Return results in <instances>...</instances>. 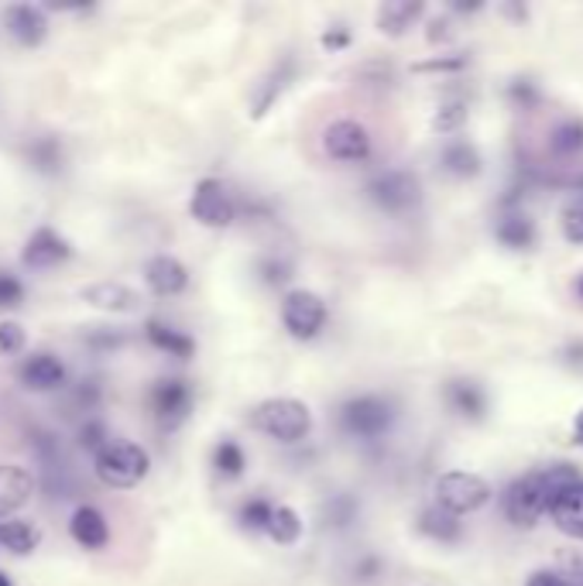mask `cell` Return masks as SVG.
<instances>
[{"label":"cell","mask_w":583,"mask_h":586,"mask_svg":"<svg viewBox=\"0 0 583 586\" xmlns=\"http://www.w3.org/2000/svg\"><path fill=\"white\" fill-rule=\"evenodd\" d=\"M573 481H580V471L573 463L539 466V471L509 484V491L501 497V512L515 528H535L539 518L550 512V501Z\"/></svg>","instance_id":"6da1fadb"},{"label":"cell","mask_w":583,"mask_h":586,"mask_svg":"<svg viewBox=\"0 0 583 586\" xmlns=\"http://www.w3.org/2000/svg\"><path fill=\"white\" fill-rule=\"evenodd\" d=\"M251 428L275 443L295 446L313 433V412L299 398H264L251 412Z\"/></svg>","instance_id":"7a4b0ae2"},{"label":"cell","mask_w":583,"mask_h":586,"mask_svg":"<svg viewBox=\"0 0 583 586\" xmlns=\"http://www.w3.org/2000/svg\"><path fill=\"white\" fill-rule=\"evenodd\" d=\"M151 471V456L144 446L131 443V440H110L97 456H93V474L100 484L113 487V491H128L138 487Z\"/></svg>","instance_id":"3957f363"},{"label":"cell","mask_w":583,"mask_h":586,"mask_svg":"<svg viewBox=\"0 0 583 586\" xmlns=\"http://www.w3.org/2000/svg\"><path fill=\"white\" fill-rule=\"evenodd\" d=\"M340 428L350 440L374 443L381 436L392 433L395 425V405L384 395H354L340 405Z\"/></svg>","instance_id":"277c9868"},{"label":"cell","mask_w":583,"mask_h":586,"mask_svg":"<svg viewBox=\"0 0 583 586\" xmlns=\"http://www.w3.org/2000/svg\"><path fill=\"white\" fill-rule=\"evenodd\" d=\"M189 216L210 226V230H227L233 220H238V200H233V192L227 189V182L207 175L192 185L189 195Z\"/></svg>","instance_id":"5b68a950"},{"label":"cell","mask_w":583,"mask_h":586,"mask_svg":"<svg viewBox=\"0 0 583 586\" xmlns=\"http://www.w3.org/2000/svg\"><path fill=\"white\" fill-rule=\"evenodd\" d=\"M364 192H368V200L378 210H384V213H409V210H415L422 203V185L405 169H384V172H378L364 185Z\"/></svg>","instance_id":"8992f818"},{"label":"cell","mask_w":583,"mask_h":586,"mask_svg":"<svg viewBox=\"0 0 583 586\" xmlns=\"http://www.w3.org/2000/svg\"><path fill=\"white\" fill-rule=\"evenodd\" d=\"M326 320H330L326 302L316 292H305V289L285 292V299H282V326L289 330L292 340H302V343L316 340L326 330Z\"/></svg>","instance_id":"52a82bcc"},{"label":"cell","mask_w":583,"mask_h":586,"mask_svg":"<svg viewBox=\"0 0 583 586\" xmlns=\"http://www.w3.org/2000/svg\"><path fill=\"white\" fill-rule=\"evenodd\" d=\"M491 501V487L484 477L466 474V471H450L436 481V504L450 515H474Z\"/></svg>","instance_id":"ba28073f"},{"label":"cell","mask_w":583,"mask_h":586,"mask_svg":"<svg viewBox=\"0 0 583 586\" xmlns=\"http://www.w3.org/2000/svg\"><path fill=\"white\" fill-rule=\"evenodd\" d=\"M148 408L162 428H179L192 412V387L182 377H159L148 391Z\"/></svg>","instance_id":"9c48e42d"},{"label":"cell","mask_w":583,"mask_h":586,"mask_svg":"<svg viewBox=\"0 0 583 586\" xmlns=\"http://www.w3.org/2000/svg\"><path fill=\"white\" fill-rule=\"evenodd\" d=\"M323 151L326 159L340 162V165H361L371 159V131L361 121H333L323 131Z\"/></svg>","instance_id":"30bf717a"},{"label":"cell","mask_w":583,"mask_h":586,"mask_svg":"<svg viewBox=\"0 0 583 586\" xmlns=\"http://www.w3.org/2000/svg\"><path fill=\"white\" fill-rule=\"evenodd\" d=\"M34 456H38V466H42V481H46V491L49 497H69L72 494V471H69V459L59 446V440L52 433H34Z\"/></svg>","instance_id":"8fae6325"},{"label":"cell","mask_w":583,"mask_h":586,"mask_svg":"<svg viewBox=\"0 0 583 586\" xmlns=\"http://www.w3.org/2000/svg\"><path fill=\"white\" fill-rule=\"evenodd\" d=\"M72 257V247L69 241L62 238L59 230L52 226H38L31 238L24 241V251H21V264L31 267V271H46V267H59Z\"/></svg>","instance_id":"7c38bea8"},{"label":"cell","mask_w":583,"mask_h":586,"mask_svg":"<svg viewBox=\"0 0 583 586\" xmlns=\"http://www.w3.org/2000/svg\"><path fill=\"white\" fill-rule=\"evenodd\" d=\"M295 72H299V62L292 59V55H285L282 62H275L271 65L261 80L251 87V117L254 121H261V117L279 103V97L292 87V80H295Z\"/></svg>","instance_id":"4fadbf2b"},{"label":"cell","mask_w":583,"mask_h":586,"mask_svg":"<svg viewBox=\"0 0 583 586\" xmlns=\"http://www.w3.org/2000/svg\"><path fill=\"white\" fill-rule=\"evenodd\" d=\"M18 381L28 391H38V395H52V391L66 387V367L56 354H46V350H38V354H28L18 367Z\"/></svg>","instance_id":"5bb4252c"},{"label":"cell","mask_w":583,"mask_h":586,"mask_svg":"<svg viewBox=\"0 0 583 586\" xmlns=\"http://www.w3.org/2000/svg\"><path fill=\"white\" fill-rule=\"evenodd\" d=\"M144 285L151 289V295L159 299H175L189 289V271L179 257L172 254H154L144 264Z\"/></svg>","instance_id":"9a60e30c"},{"label":"cell","mask_w":583,"mask_h":586,"mask_svg":"<svg viewBox=\"0 0 583 586\" xmlns=\"http://www.w3.org/2000/svg\"><path fill=\"white\" fill-rule=\"evenodd\" d=\"M4 28L21 49H38L49 38V18L34 4H11L4 11Z\"/></svg>","instance_id":"2e32d148"},{"label":"cell","mask_w":583,"mask_h":586,"mask_svg":"<svg viewBox=\"0 0 583 586\" xmlns=\"http://www.w3.org/2000/svg\"><path fill=\"white\" fill-rule=\"evenodd\" d=\"M443 402L453 415L466 418V422H481L487 415V395L484 387L471 377H453L443 384Z\"/></svg>","instance_id":"e0dca14e"},{"label":"cell","mask_w":583,"mask_h":586,"mask_svg":"<svg viewBox=\"0 0 583 586\" xmlns=\"http://www.w3.org/2000/svg\"><path fill=\"white\" fill-rule=\"evenodd\" d=\"M34 474L21 463H0V518H11L14 512L31 501Z\"/></svg>","instance_id":"ac0fdd59"},{"label":"cell","mask_w":583,"mask_h":586,"mask_svg":"<svg viewBox=\"0 0 583 586\" xmlns=\"http://www.w3.org/2000/svg\"><path fill=\"white\" fill-rule=\"evenodd\" d=\"M550 515L556 522L560 532H566L570 538L583 542V477L566 484L553 501H550Z\"/></svg>","instance_id":"d6986e66"},{"label":"cell","mask_w":583,"mask_h":586,"mask_svg":"<svg viewBox=\"0 0 583 586\" xmlns=\"http://www.w3.org/2000/svg\"><path fill=\"white\" fill-rule=\"evenodd\" d=\"M69 535L76 545H83V549H103V545L110 542V525H107L100 507L80 504L69 518Z\"/></svg>","instance_id":"ffe728a7"},{"label":"cell","mask_w":583,"mask_h":586,"mask_svg":"<svg viewBox=\"0 0 583 586\" xmlns=\"http://www.w3.org/2000/svg\"><path fill=\"white\" fill-rule=\"evenodd\" d=\"M24 162L38 175H59L66 169V144L56 134H38L24 144Z\"/></svg>","instance_id":"44dd1931"},{"label":"cell","mask_w":583,"mask_h":586,"mask_svg":"<svg viewBox=\"0 0 583 586\" xmlns=\"http://www.w3.org/2000/svg\"><path fill=\"white\" fill-rule=\"evenodd\" d=\"M144 340L159 350V354H169L175 361H189V357H197V340H192L189 333L162 323V320H148L144 323Z\"/></svg>","instance_id":"7402d4cb"},{"label":"cell","mask_w":583,"mask_h":586,"mask_svg":"<svg viewBox=\"0 0 583 586\" xmlns=\"http://www.w3.org/2000/svg\"><path fill=\"white\" fill-rule=\"evenodd\" d=\"M494 238L509 251H529L535 244V223L522 210H504L494 223Z\"/></svg>","instance_id":"603a6c76"},{"label":"cell","mask_w":583,"mask_h":586,"mask_svg":"<svg viewBox=\"0 0 583 586\" xmlns=\"http://www.w3.org/2000/svg\"><path fill=\"white\" fill-rule=\"evenodd\" d=\"M440 165L450 179H474L481 175L484 169V159H481V151L471 144V141H450L443 151H440Z\"/></svg>","instance_id":"cb8c5ba5"},{"label":"cell","mask_w":583,"mask_h":586,"mask_svg":"<svg viewBox=\"0 0 583 586\" xmlns=\"http://www.w3.org/2000/svg\"><path fill=\"white\" fill-rule=\"evenodd\" d=\"M361 515V501L350 494V491H340V494H330L323 504H320V528L323 532H343L358 522Z\"/></svg>","instance_id":"d4e9b609"},{"label":"cell","mask_w":583,"mask_h":586,"mask_svg":"<svg viewBox=\"0 0 583 586\" xmlns=\"http://www.w3.org/2000/svg\"><path fill=\"white\" fill-rule=\"evenodd\" d=\"M415 528H419L425 538L440 542V545H453V542H460V538H463V525H460V518H456V515H450V512H443L440 504L422 507V515H419Z\"/></svg>","instance_id":"484cf974"},{"label":"cell","mask_w":583,"mask_h":586,"mask_svg":"<svg viewBox=\"0 0 583 586\" xmlns=\"http://www.w3.org/2000/svg\"><path fill=\"white\" fill-rule=\"evenodd\" d=\"M90 305L103 309V312H134L138 309V292H131L128 285H113V282H97V285H87L80 292Z\"/></svg>","instance_id":"4316f807"},{"label":"cell","mask_w":583,"mask_h":586,"mask_svg":"<svg viewBox=\"0 0 583 586\" xmlns=\"http://www.w3.org/2000/svg\"><path fill=\"white\" fill-rule=\"evenodd\" d=\"M425 14V8L419 4V0H388V4H381L378 11V28L384 34H405L419 18Z\"/></svg>","instance_id":"83f0119b"},{"label":"cell","mask_w":583,"mask_h":586,"mask_svg":"<svg viewBox=\"0 0 583 586\" xmlns=\"http://www.w3.org/2000/svg\"><path fill=\"white\" fill-rule=\"evenodd\" d=\"M42 545V532L28 522H0V549L11 556H31Z\"/></svg>","instance_id":"f1b7e54d"},{"label":"cell","mask_w":583,"mask_h":586,"mask_svg":"<svg viewBox=\"0 0 583 586\" xmlns=\"http://www.w3.org/2000/svg\"><path fill=\"white\" fill-rule=\"evenodd\" d=\"M264 535H268L271 542H279V545H295V542L302 538V518H299L295 507L275 504V512H271V518H268Z\"/></svg>","instance_id":"f546056e"},{"label":"cell","mask_w":583,"mask_h":586,"mask_svg":"<svg viewBox=\"0 0 583 586\" xmlns=\"http://www.w3.org/2000/svg\"><path fill=\"white\" fill-rule=\"evenodd\" d=\"M213 471L227 481H238L248 471V453L238 440H220L213 449Z\"/></svg>","instance_id":"4dcf8cb0"},{"label":"cell","mask_w":583,"mask_h":586,"mask_svg":"<svg viewBox=\"0 0 583 586\" xmlns=\"http://www.w3.org/2000/svg\"><path fill=\"white\" fill-rule=\"evenodd\" d=\"M550 148L560 154V159H570V154L583 151V121L580 117H566L550 131Z\"/></svg>","instance_id":"1f68e13d"},{"label":"cell","mask_w":583,"mask_h":586,"mask_svg":"<svg viewBox=\"0 0 583 586\" xmlns=\"http://www.w3.org/2000/svg\"><path fill=\"white\" fill-rule=\"evenodd\" d=\"M271 512H275V501H268V497L254 494V497L241 501V507H238V522H241L244 532H264Z\"/></svg>","instance_id":"d6a6232c"},{"label":"cell","mask_w":583,"mask_h":586,"mask_svg":"<svg viewBox=\"0 0 583 586\" xmlns=\"http://www.w3.org/2000/svg\"><path fill=\"white\" fill-rule=\"evenodd\" d=\"M560 226H563V238L570 244H583V195H573V200L563 203Z\"/></svg>","instance_id":"836d02e7"},{"label":"cell","mask_w":583,"mask_h":586,"mask_svg":"<svg viewBox=\"0 0 583 586\" xmlns=\"http://www.w3.org/2000/svg\"><path fill=\"white\" fill-rule=\"evenodd\" d=\"M258 275H261V282L271 285V289L289 285V282H292V261H285V257H279V254H268V257L258 261Z\"/></svg>","instance_id":"e575fe53"},{"label":"cell","mask_w":583,"mask_h":586,"mask_svg":"<svg viewBox=\"0 0 583 586\" xmlns=\"http://www.w3.org/2000/svg\"><path fill=\"white\" fill-rule=\"evenodd\" d=\"M76 436H80V446H83L87 453H93V456L110 443L107 425H103L100 418H93V415H87V418L80 422V433H76Z\"/></svg>","instance_id":"d590c367"},{"label":"cell","mask_w":583,"mask_h":586,"mask_svg":"<svg viewBox=\"0 0 583 586\" xmlns=\"http://www.w3.org/2000/svg\"><path fill=\"white\" fill-rule=\"evenodd\" d=\"M466 124V103H443L433 117L436 134H456Z\"/></svg>","instance_id":"8d00e7d4"},{"label":"cell","mask_w":583,"mask_h":586,"mask_svg":"<svg viewBox=\"0 0 583 586\" xmlns=\"http://www.w3.org/2000/svg\"><path fill=\"white\" fill-rule=\"evenodd\" d=\"M24 343H28V336H24V326H21V323H14V320H4V323H0V357H14V354H21Z\"/></svg>","instance_id":"74e56055"},{"label":"cell","mask_w":583,"mask_h":586,"mask_svg":"<svg viewBox=\"0 0 583 586\" xmlns=\"http://www.w3.org/2000/svg\"><path fill=\"white\" fill-rule=\"evenodd\" d=\"M21 302H24V282L18 275H11V271L0 267V312L18 309Z\"/></svg>","instance_id":"f35d334b"},{"label":"cell","mask_w":583,"mask_h":586,"mask_svg":"<svg viewBox=\"0 0 583 586\" xmlns=\"http://www.w3.org/2000/svg\"><path fill=\"white\" fill-rule=\"evenodd\" d=\"M504 93H509V100H512L519 110H535V107L542 103V90H539L532 80H512Z\"/></svg>","instance_id":"ab89813d"},{"label":"cell","mask_w":583,"mask_h":586,"mask_svg":"<svg viewBox=\"0 0 583 586\" xmlns=\"http://www.w3.org/2000/svg\"><path fill=\"white\" fill-rule=\"evenodd\" d=\"M466 55H446V59H425V62H415V72H460L466 69Z\"/></svg>","instance_id":"60d3db41"},{"label":"cell","mask_w":583,"mask_h":586,"mask_svg":"<svg viewBox=\"0 0 583 586\" xmlns=\"http://www.w3.org/2000/svg\"><path fill=\"white\" fill-rule=\"evenodd\" d=\"M381 569H384V563H381V556H361L358 563H354V569H350V576H354V583H374L378 576H381Z\"/></svg>","instance_id":"b9f144b4"},{"label":"cell","mask_w":583,"mask_h":586,"mask_svg":"<svg viewBox=\"0 0 583 586\" xmlns=\"http://www.w3.org/2000/svg\"><path fill=\"white\" fill-rule=\"evenodd\" d=\"M76 405L90 415L100 405V381H80V387H76Z\"/></svg>","instance_id":"7bdbcfd3"},{"label":"cell","mask_w":583,"mask_h":586,"mask_svg":"<svg viewBox=\"0 0 583 586\" xmlns=\"http://www.w3.org/2000/svg\"><path fill=\"white\" fill-rule=\"evenodd\" d=\"M87 343L97 346V350H110V346H121L124 343V333H110V330L97 326V330L87 333Z\"/></svg>","instance_id":"ee69618b"},{"label":"cell","mask_w":583,"mask_h":586,"mask_svg":"<svg viewBox=\"0 0 583 586\" xmlns=\"http://www.w3.org/2000/svg\"><path fill=\"white\" fill-rule=\"evenodd\" d=\"M320 46H323L326 52H343V49L350 46V31H346V28H330V31L320 38Z\"/></svg>","instance_id":"f6af8a7d"},{"label":"cell","mask_w":583,"mask_h":586,"mask_svg":"<svg viewBox=\"0 0 583 586\" xmlns=\"http://www.w3.org/2000/svg\"><path fill=\"white\" fill-rule=\"evenodd\" d=\"M525 586H576V583L560 573H535V576H529Z\"/></svg>","instance_id":"bcb514c9"},{"label":"cell","mask_w":583,"mask_h":586,"mask_svg":"<svg viewBox=\"0 0 583 586\" xmlns=\"http://www.w3.org/2000/svg\"><path fill=\"white\" fill-rule=\"evenodd\" d=\"M573 443L576 446H583V408L576 412V418H573Z\"/></svg>","instance_id":"7dc6e473"},{"label":"cell","mask_w":583,"mask_h":586,"mask_svg":"<svg viewBox=\"0 0 583 586\" xmlns=\"http://www.w3.org/2000/svg\"><path fill=\"white\" fill-rule=\"evenodd\" d=\"M0 586H14V583L8 579V573H0Z\"/></svg>","instance_id":"c3c4849f"},{"label":"cell","mask_w":583,"mask_h":586,"mask_svg":"<svg viewBox=\"0 0 583 586\" xmlns=\"http://www.w3.org/2000/svg\"><path fill=\"white\" fill-rule=\"evenodd\" d=\"M576 295H580V299H583V275H580V279H576Z\"/></svg>","instance_id":"681fc988"}]
</instances>
